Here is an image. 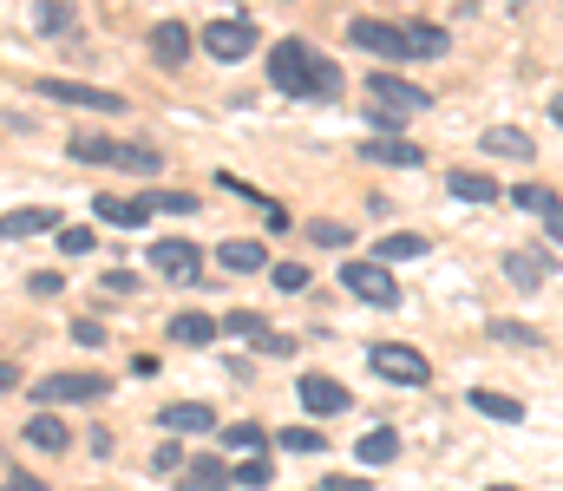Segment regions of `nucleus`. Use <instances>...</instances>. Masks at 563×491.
<instances>
[{
	"instance_id": "20e7f679",
	"label": "nucleus",
	"mask_w": 563,
	"mask_h": 491,
	"mask_svg": "<svg viewBox=\"0 0 563 491\" xmlns=\"http://www.w3.org/2000/svg\"><path fill=\"white\" fill-rule=\"evenodd\" d=\"M151 269H157L164 282H177V289H197V276H203V249L164 236V243H151Z\"/></svg>"
},
{
	"instance_id": "b1692460",
	"label": "nucleus",
	"mask_w": 563,
	"mask_h": 491,
	"mask_svg": "<svg viewBox=\"0 0 563 491\" xmlns=\"http://www.w3.org/2000/svg\"><path fill=\"white\" fill-rule=\"evenodd\" d=\"M33 26L53 40V33H73V0H40L33 7Z\"/></svg>"
},
{
	"instance_id": "0eeeda50",
	"label": "nucleus",
	"mask_w": 563,
	"mask_h": 491,
	"mask_svg": "<svg viewBox=\"0 0 563 491\" xmlns=\"http://www.w3.org/2000/svg\"><path fill=\"white\" fill-rule=\"evenodd\" d=\"M40 92H46V99H59V105H79V112H106V119H119V112H125V99H119V92H106V86H79V79H40Z\"/></svg>"
},
{
	"instance_id": "5701e85b",
	"label": "nucleus",
	"mask_w": 563,
	"mask_h": 491,
	"mask_svg": "<svg viewBox=\"0 0 563 491\" xmlns=\"http://www.w3.org/2000/svg\"><path fill=\"white\" fill-rule=\"evenodd\" d=\"M445 190H452V197H465V203H492V197H498V183H492V177H472V170H452V177H445Z\"/></svg>"
},
{
	"instance_id": "7c9ffc66",
	"label": "nucleus",
	"mask_w": 563,
	"mask_h": 491,
	"mask_svg": "<svg viewBox=\"0 0 563 491\" xmlns=\"http://www.w3.org/2000/svg\"><path fill=\"white\" fill-rule=\"evenodd\" d=\"M341 92V66L334 59H314V79H308V99H334Z\"/></svg>"
},
{
	"instance_id": "8fccbe9b",
	"label": "nucleus",
	"mask_w": 563,
	"mask_h": 491,
	"mask_svg": "<svg viewBox=\"0 0 563 491\" xmlns=\"http://www.w3.org/2000/svg\"><path fill=\"white\" fill-rule=\"evenodd\" d=\"M485 491H518V486H485Z\"/></svg>"
},
{
	"instance_id": "c756f323",
	"label": "nucleus",
	"mask_w": 563,
	"mask_h": 491,
	"mask_svg": "<svg viewBox=\"0 0 563 491\" xmlns=\"http://www.w3.org/2000/svg\"><path fill=\"white\" fill-rule=\"evenodd\" d=\"M413 256H426V236H380V263H413Z\"/></svg>"
},
{
	"instance_id": "c9c22d12",
	"label": "nucleus",
	"mask_w": 563,
	"mask_h": 491,
	"mask_svg": "<svg viewBox=\"0 0 563 491\" xmlns=\"http://www.w3.org/2000/svg\"><path fill=\"white\" fill-rule=\"evenodd\" d=\"M230 479H236V486H250V491H263V486H269V459H243Z\"/></svg>"
},
{
	"instance_id": "a878e982",
	"label": "nucleus",
	"mask_w": 563,
	"mask_h": 491,
	"mask_svg": "<svg viewBox=\"0 0 563 491\" xmlns=\"http://www.w3.org/2000/svg\"><path fill=\"white\" fill-rule=\"evenodd\" d=\"M472 406H478L485 420H505V426H518V420H525V406H518V400H505V393H478V387H472Z\"/></svg>"
},
{
	"instance_id": "37998d69",
	"label": "nucleus",
	"mask_w": 563,
	"mask_h": 491,
	"mask_svg": "<svg viewBox=\"0 0 563 491\" xmlns=\"http://www.w3.org/2000/svg\"><path fill=\"white\" fill-rule=\"evenodd\" d=\"M73 341H86V347H99V341H106V327H99V322H79V327H73Z\"/></svg>"
},
{
	"instance_id": "4c0bfd02",
	"label": "nucleus",
	"mask_w": 563,
	"mask_h": 491,
	"mask_svg": "<svg viewBox=\"0 0 563 491\" xmlns=\"http://www.w3.org/2000/svg\"><path fill=\"white\" fill-rule=\"evenodd\" d=\"M53 236H59V249H66V256H86V249L99 243L92 230H73V223H66V230H53Z\"/></svg>"
},
{
	"instance_id": "ddd939ff",
	"label": "nucleus",
	"mask_w": 563,
	"mask_h": 491,
	"mask_svg": "<svg viewBox=\"0 0 563 491\" xmlns=\"http://www.w3.org/2000/svg\"><path fill=\"white\" fill-rule=\"evenodd\" d=\"M361 158H367V164H394V170H420V164H426V152H420V145H407V138H394V132H387V138H367V145H361Z\"/></svg>"
},
{
	"instance_id": "9b49d317",
	"label": "nucleus",
	"mask_w": 563,
	"mask_h": 491,
	"mask_svg": "<svg viewBox=\"0 0 563 491\" xmlns=\"http://www.w3.org/2000/svg\"><path fill=\"white\" fill-rule=\"evenodd\" d=\"M46 230H66V223H59V210H46V203H20V210H7V216H0V236H7V243L46 236Z\"/></svg>"
},
{
	"instance_id": "72a5a7b5",
	"label": "nucleus",
	"mask_w": 563,
	"mask_h": 491,
	"mask_svg": "<svg viewBox=\"0 0 563 491\" xmlns=\"http://www.w3.org/2000/svg\"><path fill=\"white\" fill-rule=\"evenodd\" d=\"M276 439L288 446V453H321V446H328V439H321L314 426H288V433H276Z\"/></svg>"
},
{
	"instance_id": "7ed1b4c3",
	"label": "nucleus",
	"mask_w": 563,
	"mask_h": 491,
	"mask_svg": "<svg viewBox=\"0 0 563 491\" xmlns=\"http://www.w3.org/2000/svg\"><path fill=\"white\" fill-rule=\"evenodd\" d=\"M308 79H314V53H308L301 40H276V46H269V86L308 99Z\"/></svg>"
},
{
	"instance_id": "f8f14e48",
	"label": "nucleus",
	"mask_w": 563,
	"mask_h": 491,
	"mask_svg": "<svg viewBox=\"0 0 563 491\" xmlns=\"http://www.w3.org/2000/svg\"><path fill=\"white\" fill-rule=\"evenodd\" d=\"M301 406L321 413V420H334V413H347V387L328 380V373H308V380H301Z\"/></svg>"
},
{
	"instance_id": "473e14b6",
	"label": "nucleus",
	"mask_w": 563,
	"mask_h": 491,
	"mask_svg": "<svg viewBox=\"0 0 563 491\" xmlns=\"http://www.w3.org/2000/svg\"><path fill=\"white\" fill-rule=\"evenodd\" d=\"M269 282H276L282 295H301V289H308V269H301V263H276V269H269Z\"/></svg>"
},
{
	"instance_id": "a211bd4d",
	"label": "nucleus",
	"mask_w": 563,
	"mask_h": 491,
	"mask_svg": "<svg viewBox=\"0 0 563 491\" xmlns=\"http://www.w3.org/2000/svg\"><path fill=\"white\" fill-rule=\"evenodd\" d=\"M217 263L236 269V276H256V269H269V249H263V243H223Z\"/></svg>"
},
{
	"instance_id": "2f4dec72",
	"label": "nucleus",
	"mask_w": 563,
	"mask_h": 491,
	"mask_svg": "<svg viewBox=\"0 0 563 491\" xmlns=\"http://www.w3.org/2000/svg\"><path fill=\"white\" fill-rule=\"evenodd\" d=\"M144 203H151V216L157 210H170V216H190L197 210V197H184V190H144Z\"/></svg>"
},
{
	"instance_id": "4468645a",
	"label": "nucleus",
	"mask_w": 563,
	"mask_h": 491,
	"mask_svg": "<svg viewBox=\"0 0 563 491\" xmlns=\"http://www.w3.org/2000/svg\"><path fill=\"white\" fill-rule=\"evenodd\" d=\"M551 269H558V263H551L544 249H511V256H505V276H511L518 289H538V282H551Z\"/></svg>"
},
{
	"instance_id": "09e8293b",
	"label": "nucleus",
	"mask_w": 563,
	"mask_h": 491,
	"mask_svg": "<svg viewBox=\"0 0 563 491\" xmlns=\"http://www.w3.org/2000/svg\"><path fill=\"white\" fill-rule=\"evenodd\" d=\"M551 112H558V119H563V92H558V105H551Z\"/></svg>"
},
{
	"instance_id": "58836bf2",
	"label": "nucleus",
	"mask_w": 563,
	"mask_h": 491,
	"mask_svg": "<svg viewBox=\"0 0 563 491\" xmlns=\"http://www.w3.org/2000/svg\"><path fill=\"white\" fill-rule=\"evenodd\" d=\"M26 289H33V295H59L66 276H59V269H40V276H26Z\"/></svg>"
},
{
	"instance_id": "e433bc0d",
	"label": "nucleus",
	"mask_w": 563,
	"mask_h": 491,
	"mask_svg": "<svg viewBox=\"0 0 563 491\" xmlns=\"http://www.w3.org/2000/svg\"><path fill=\"white\" fill-rule=\"evenodd\" d=\"M308 236H314L321 249H347V236H354V230H347V223H314Z\"/></svg>"
},
{
	"instance_id": "412c9836",
	"label": "nucleus",
	"mask_w": 563,
	"mask_h": 491,
	"mask_svg": "<svg viewBox=\"0 0 563 491\" xmlns=\"http://www.w3.org/2000/svg\"><path fill=\"white\" fill-rule=\"evenodd\" d=\"M354 453H361V466H387V459L400 453V433H394V426H374V433H367Z\"/></svg>"
},
{
	"instance_id": "79ce46f5",
	"label": "nucleus",
	"mask_w": 563,
	"mask_h": 491,
	"mask_svg": "<svg viewBox=\"0 0 563 491\" xmlns=\"http://www.w3.org/2000/svg\"><path fill=\"white\" fill-rule=\"evenodd\" d=\"M106 289H112V295H132V289H139V276H132V269H112V276H106Z\"/></svg>"
},
{
	"instance_id": "3c124183",
	"label": "nucleus",
	"mask_w": 563,
	"mask_h": 491,
	"mask_svg": "<svg viewBox=\"0 0 563 491\" xmlns=\"http://www.w3.org/2000/svg\"><path fill=\"white\" fill-rule=\"evenodd\" d=\"M511 7H531V0H511Z\"/></svg>"
},
{
	"instance_id": "49530a36",
	"label": "nucleus",
	"mask_w": 563,
	"mask_h": 491,
	"mask_svg": "<svg viewBox=\"0 0 563 491\" xmlns=\"http://www.w3.org/2000/svg\"><path fill=\"white\" fill-rule=\"evenodd\" d=\"M314 491H361V486H347V479H328V486H314Z\"/></svg>"
},
{
	"instance_id": "f704fd0d",
	"label": "nucleus",
	"mask_w": 563,
	"mask_h": 491,
	"mask_svg": "<svg viewBox=\"0 0 563 491\" xmlns=\"http://www.w3.org/2000/svg\"><path fill=\"white\" fill-rule=\"evenodd\" d=\"M223 446H236V453H263L269 439H263V426H230V433H223Z\"/></svg>"
},
{
	"instance_id": "39448f33",
	"label": "nucleus",
	"mask_w": 563,
	"mask_h": 491,
	"mask_svg": "<svg viewBox=\"0 0 563 491\" xmlns=\"http://www.w3.org/2000/svg\"><path fill=\"white\" fill-rule=\"evenodd\" d=\"M112 380L106 373H46L40 387H33V400L40 406H86V400H99Z\"/></svg>"
},
{
	"instance_id": "ea45409f",
	"label": "nucleus",
	"mask_w": 563,
	"mask_h": 491,
	"mask_svg": "<svg viewBox=\"0 0 563 491\" xmlns=\"http://www.w3.org/2000/svg\"><path fill=\"white\" fill-rule=\"evenodd\" d=\"M151 466H157V472H184V453H177V446H170V439H164V446H157V453H151Z\"/></svg>"
},
{
	"instance_id": "f257e3e1",
	"label": "nucleus",
	"mask_w": 563,
	"mask_h": 491,
	"mask_svg": "<svg viewBox=\"0 0 563 491\" xmlns=\"http://www.w3.org/2000/svg\"><path fill=\"white\" fill-rule=\"evenodd\" d=\"M73 158L112 164V170H132V177H157L164 170V158L151 145H125V138H106V132H73Z\"/></svg>"
},
{
	"instance_id": "aec40b11",
	"label": "nucleus",
	"mask_w": 563,
	"mask_h": 491,
	"mask_svg": "<svg viewBox=\"0 0 563 491\" xmlns=\"http://www.w3.org/2000/svg\"><path fill=\"white\" fill-rule=\"evenodd\" d=\"M151 53H157L164 66H184V53H190V33H184L177 20H164V26L151 33Z\"/></svg>"
},
{
	"instance_id": "423d86ee",
	"label": "nucleus",
	"mask_w": 563,
	"mask_h": 491,
	"mask_svg": "<svg viewBox=\"0 0 563 491\" xmlns=\"http://www.w3.org/2000/svg\"><path fill=\"white\" fill-rule=\"evenodd\" d=\"M367 367H374L380 380H394V387H426V354L400 347V341H380V347H367Z\"/></svg>"
},
{
	"instance_id": "6e6552de",
	"label": "nucleus",
	"mask_w": 563,
	"mask_h": 491,
	"mask_svg": "<svg viewBox=\"0 0 563 491\" xmlns=\"http://www.w3.org/2000/svg\"><path fill=\"white\" fill-rule=\"evenodd\" d=\"M341 282H347V295H361V302H374V309H394V302H400V282L387 276V263H347Z\"/></svg>"
},
{
	"instance_id": "f3484780",
	"label": "nucleus",
	"mask_w": 563,
	"mask_h": 491,
	"mask_svg": "<svg viewBox=\"0 0 563 491\" xmlns=\"http://www.w3.org/2000/svg\"><path fill=\"white\" fill-rule=\"evenodd\" d=\"M236 479H230V466L223 459H197V466H184V479H177V491H230Z\"/></svg>"
},
{
	"instance_id": "cd10ccee",
	"label": "nucleus",
	"mask_w": 563,
	"mask_h": 491,
	"mask_svg": "<svg viewBox=\"0 0 563 491\" xmlns=\"http://www.w3.org/2000/svg\"><path fill=\"white\" fill-rule=\"evenodd\" d=\"M407 53H420V59L445 53V26H426V20H413V26H407Z\"/></svg>"
},
{
	"instance_id": "4be33fe9",
	"label": "nucleus",
	"mask_w": 563,
	"mask_h": 491,
	"mask_svg": "<svg viewBox=\"0 0 563 491\" xmlns=\"http://www.w3.org/2000/svg\"><path fill=\"white\" fill-rule=\"evenodd\" d=\"M217 334H223V327L210 322V315H177V322H170V341H184V347H210Z\"/></svg>"
},
{
	"instance_id": "de8ad7c7",
	"label": "nucleus",
	"mask_w": 563,
	"mask_h": 491,
	"mask_svg": "<svg viewBox=\"0 0 563 491\" xmlns=\"http://www.w3.org/2000/svg\"><path fill=\"white\" fill-rule=\"evenodd\" d=\"M7 387H13V367H7V360H0V393H7Z\"/></svg>"
},
{
	"instance_id": "c03bdc74",
	"label": "nucleus",
	"mask_w": 563,
	"mask_h": 491,
	"mask_svg": "<svg viewBox=\"0 0 563 491\" xmlns=\"http://www.w3.org/2000/svg\"><path fill=\"white\" fill-rule=\"evenodd\" d=\"M7 491H46L33 472H7Z\"/></svg>"
},
{
	"instance_id": "f03ea898",
	"label": "nucleus",
	"mask_w": 563,
	"mask_h": 491,
	"mask_svg": "<svg viewBox=\"0 0 563 491\" xmlns=\"http://www.w3.org/2000/svg\"><path fill=\"white\" fill-rule=\"evenodd\" d=\"M426 105V86L400 79V72H367V112H387V119H420Z\"/></svg>"
},
{
	"instance_id": "6ab92c4d",
	"label": "nucleus",
	"mask_w": 563,
	"mask_h": 491,
	"mask_svg": "<svg viewBox=\"0 0 563 491\" xmlns=\"http://www.w3.org/2000/svg\"><path fill=\"white\" fill-rule=\"evenodd\" d=\"M26 446H40V453H66V446H73V433H66V420L40 413V420H26Z\"/></svg>"
},
{
	"instance_id": "a19ab883",
	"label": "nucleus",
	"mask_w": 563,
	"mask_h": 491,
	"mask_svg": "<svg viewBox=\"0 0 563 491\" xmlns=\"http://www.w3.org/2000/svg\"><path fill=\"white\" fill-rule=\"evenodd\" d=\"M492 334H498V341H511V347H525V341H538L531 327H518V322H492Z\"/></svg>"
},
{
	"instance_id": "9d476101",
	"label": "nucleus",
	"mask_w": 563,
	"mask_h": 491,
	"mask_svg": "<svg viewBox=\"0 0 563 491\" xmlns=\"http://www.w3.org/2000/svg\"><path fill=\"white\" fill-rule=\"evenodd\" d=\"M347 40L361 53H380V59H407V26H387V20H347Z\"/></svg>"
},
{
	"instance_id": "2eb2a0df",
	"label": "nucleus",
	"mask_w": 563,
	"mask_h": 491,
	"mask_svg": "<svg viewBox=\"0 0 563 491\" xmlns=\"http://www.w3.org/2000/svg\"><path fill=\"white\" fill-rule=\"evenodd\" d=\"M164 433H217V413L197 400H170L164 406Z\"/></svg>"
},
{
	"instance_id": "1a4fd4ad",
	"label": "nucleus",
	"mask_w": 563,
	"mask_h": 491,
	"mask_svg": "<svg viewBox=\"0 0 563 491\" xmlns=\"http://www.w3.org/2000/svg\"><path fill=\"white\" fill-rule=\"evenodd\" d=\"M203 53L210 59H243V53H256V26L250 20H210L203 26Z\"/></svg>"
},
{
	"instance_id": "c85d7f7f",
	"label": "nucleus",
	"mask_w": 563,
	"mask_h": 491,
	"mask_svg": "<svg viewBox=\"0 0 563 491\" xmlns=\"http://www.w3.org/2000/svg\"><path fill=\"white\" fill-rule=\"evenodd\" d=\"M223 334H236V341H250V347H256V341H263V334H269V322H263V315H250V309H236V315H223Z\"/></svg>"
},
{
	"instance_id": "a18cd8bd",
	"label": "nucleus",
	"mask_w": 563,
	"mask_h": 491,
	"mask_svg": "<svg viewBox=\"0 0 563 491\" xmlns=\"http://www.w3.org/2000/svg\"><path fill=\"white\" fill-rule=\"evenodd\" d=\"M544 223H551V243H563V210L558 216H544Z\"/></svg>"
},
{
	"instance_id": "dca6fc26",
	"label": "nucleus",
	"mask_w": 563,
	"mask_h": 491,
	"mask_svg": "<svg viewBox=\"0 0 563 491\" xmlns=\"http://www.w3.org/2000/svg\"><path fill=\"white\" fill-rule=\"evenodd\" d=\"M144 216H151V203H144V197H112V190L99 197V223H112V230H139Z\"/></svg>"
},
{
	"instance_id": "393cba45",
	"label": "nucleus",
	"mask_w": 563,
	"mask_h": 491,
	"mask_svg": "<svg viewBox=\"0 0 563 491\" xmlns=\"http://www.w3.org/2000/svg\"><path fill=\"white\" fill-rule=\"evenodd\" d=\"M485 152H498V158H531V138L511 132V125H492V132H485Z\"/></svg>"
},
{
	"instance_id": "bb28decb",
	"label": "nucleus",
	"mask_w": 563,
	"mask_h": 491,
	"mask_svg": "<svg viewBox=\"0 0 563 491\" xmlns=\"http://www.w3.org/2000/svg\"><path fill=\"white\" fill-rule=\"evenodd\" d=\"M511 203H518V210H531V216H558V197H551L544 183H518V190H511Z\"/></svg>"
}]
</instances>
